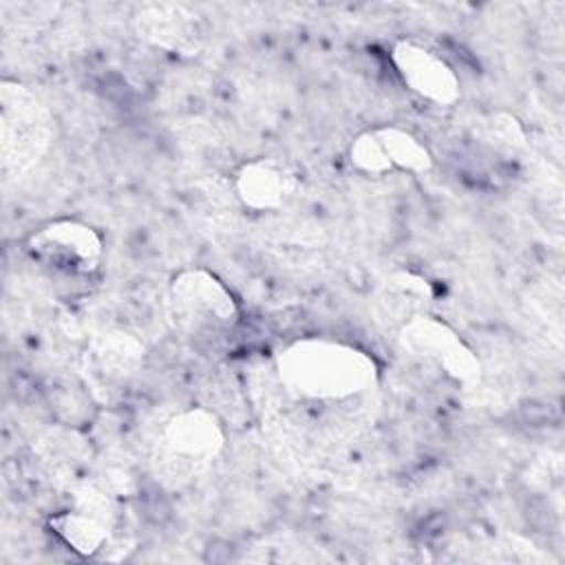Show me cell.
Masks as SVG:
<instances>
[{
    "instance_id": "3957f363",
    "label": "cell",
    "mask_w": 565,
    "mask_h": 565,
    "mask_svg": "<svg viewBox=\"0 0 565 565\" xmlns=\"http://www.w3.org/2000/svg\"><path fill=\"white\" fill-rule=\"evenodd\" d=\"M395 57L404 79L413 86V90L437 102H448L455 97L457 84L452 73L430 51L413 44H402L395 51Z\"/></svg>"
},
{
    "instance_id": "6da1fadb",
    "label": "cell",
    "mask_w": 565,
    "mask_h": 565,
    "mask_svg": "<svg viewBox=\"0 0 565 565\" xmlns=\"http://www.w3.org/2000/svg\"><path fill=\"white\" fill-rule=\"evenodd\" d=\"M287 373L309 395H342L355 391L358 382L369 375V362L349 349L318 344L313 349H296L287 355Z\"/></svg>"
},
{
    "instance_id": "7a4b0ae2",
    "label": "cell",
    "mask_w": 565,
    "mask_h": 565,
    "mask_svg": "<svg viewBox=\"0 0 565 565\" xmlns=\"http://www.w3.org/2000/svg\"><path fill=\"white\" fill-rule=\"evenodd\" d=\"M38 249L55 267L71 271L90 269L99 256V243L88 227L82 225H55L38 236Z\"/></svg>"
}]
</instances>
